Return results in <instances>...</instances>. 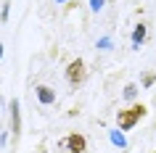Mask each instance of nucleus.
Returning a JSON list of instances; mask_svg holds the SVG:
<instances>
[{
	"mask_svg": "<svg viewBox=\"0 0 156 153\" xmlns=\"http://www.w3.org/2000/svg\"><path fill=\"white\" fill-rule=\"evenodd\" d=\"M8 5H11V3H5V5H3V13H0V19H3V21H8Z\"/></svg>",
	"mask_w": 156,
	"mask_h": 153,
	"instance_id": "f8f14e48",
	"label": "nucleus"
},
{
	"mask_svg": "<svg viewBox=\"0 0 156 153\" xmlns=\"http://www.w3.org/2000/svg\"><path fill=\"white\" fill-rule=\"evenodd\" d=\"M154 153H156V151H154Z\"/></svg>",
	"mask_w": 156,
	"mask_h": 153,
	"instance_id": "4468645a",
	"label": "nucleus"
},
{
	"mask_svg": "<svg viewBox=\"0 0 156 153\" xmlns=\"http://www.w3.org/2000/svg\"><path fill=\"white\" fill-rule=\"evenodd\" d=\"M11 132H13V143H16L19 135H21V116H19V100L16 98L11 100Z\"/></svg>",
	"mask_w": 156,
	"mask_h": 153,
	"instance_id": "20e7f679",
	"label": "nucleus"
},
{
	"mask_svg": "<svg viewBox=\"0 0 156 153\" xmlns=\"http://www.w3.org/2000/svg\"><path fill=\"white\" fill-rule=\"evenodd\" d=\"M135 95H138V87H135V85H127V87H124V98H127V100H132Z\"/></svg>",
	"mask_w": 156,
	"mask_h": 153,
	"instance_id": "6e6552de",
	"label": "nucleus"
},
{
	"mask_svg": "<svg viewBox=\"0 0 156 153\" xmlns=\"http://www.w3.org/2000/svg\"><path fill=\"white\" fill-rule=\"evenodd\" d=\"M90 8L93 11H101V8H103V0H90Z\"/></svg>",
	"mask_w": 156,
	"mask_h": 153,
	"instance_id": "9d476101",
	"label": "nucleus"
},
{
	"mask_svg": "<svg viewBox=\"0 0 156 153\" xmlns=\"http://www.w3.org/2000/svg\"><path fill=\"white\" fill-rule=\"evenodd\" d=\"M146 111H148V108L143 103H135V106H130L127 111H119V113H116V124H119V129H122V132L132 129L143 116H146Z\"/></svg>",
	"mask_w": 156,
	"mask_h": 153,
	"instance_id": "f257e3e1",
	"label": "nucleus"
},
{
	"mask_svg": "<svg viewBox=\"0 0 156 153\" xmlns=\"http://www.w3.org/2000/svg\"><path fill=\"white\" fill-rule=\"evenodd\" d=\"M111 143H114V145H119V148H124V145H127V140H124V135H122V132H111Z\"/></svg>",
	"mask_w": 156,
	"mask_h": 153,
	"instance_id": "0eeeda50",
	"label": "nucleus"
},
{
	"mask_svg": "<svg viewBox=\"0 0 156 153\" xmlns=\"http://www.w3.org/2000/svg\"><path fill=\"white\" fill-rule=\"evenodd\" d=\"M34 95H37V100H40L42 106H50V103H56V92L48 87V85H37L34 87Z\"/></svg>",
	"mask_w": 156,
	"mask_h": 153,
	"instance_id": "39448f33",
	"label": "nucleus"
},
{
	"mask_svg": "<svg viewBox=\"0 0 156 153\" xmlns=\"http://www.w3.org/2000/svg\"><path fill=\"white\" fill-rule=\"evenodd\" d=\"M98 45H101V48H103V50H108V48H111V40H108V37H103V40H101Z\"/></svg>",
	"mask_w": 156,
	"mask_h": 153,
	"instance_id": "9b49d317",
	"label": "nucleus"
},
{
	"mask_svg": "<svg viewBox=\"0 0 156 153\" xmlns=\"http://www.w3.org/2000/svg\"><path fill=\"white\" fill-rule=\"evenodd\" d=\"M56 3H66V0H56Z\"/></svg>",
	"mask_w": 156,
	"mask_h": 153,
	"instance_id": "ddd939ff",
	"label": "nucleus"
},
{
	"mask_svg": "<svg viewBox=\"0 0 156 153\" xmlns=\"http://www.w3.org/2000/svg\"><path fill=\"white\" fill-rule=\"evenodd\" d=\"M85 151H87V140L80 132H72L58 143V153H85Z\"/></svg>",
	"mask_w": 156,
	"mask_h": 153,
	"instance_id": "f03ea898",
	"label": "nucleus"
},
{
	"mask_svg": "<svg viewBox=\"0 0 156 153\" xmlns=\"http://www.w3.org/2000/svg\"><path fill=\"white\" fill-rule=\"evenodd\" d=\"M66 79H69L72 87H77V85H82V82H85V64L80 61V58L66 66Z\"/></svg>",
	"mask_w": 156,
	"mask_h": 153,
	"instance_id": "7ed1b4c3",
	"label": "nucleus"
},
{
	"mask_svg": "<svg viewBox=\"0 0 156 153\" xmlns=\"http://www.w3.org/2000/svg\"><path fill=\"white\" fill-rule=\"evenodd\" d=\"M146 34H148V26L140 21V24L132 29V48H140V45L146 42Z\"/></svg>",
	"mask_w": 156,
	"mask_h": 153,
	"instance_id": "423d86ee",
	"label": "nucleus"
},
{
	"mask_svg": "<svg viewBox=\"0 0 156 153\" xmlns=\"http://www.w3.org/2000/svg\"><path fill=\"white\" fill-rule=\"evenodd\" d=\"M154 82H156V74H146V77H143V85H146V87H151Z\"/></svg>",
	"mask_w": 156,
	"mask_h": 153,
	"instance_id": "1a4fd4ad",
	"label": "nucleus"
}]
</instances>
